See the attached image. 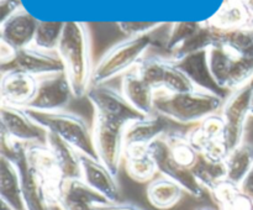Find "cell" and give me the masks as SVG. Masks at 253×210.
<instances>
[{
    "mask_svg": "<svg viewBox=\"0 0 253 210\" xmlns=\"http://www.w3.org/2000/svg\"><path fill=\"white\" fill-rule=\"evenodd\" d=\"M74 94L66 73L49 74L39 78L37 90L26 109L36 111H62L73 100Z\"/></svg>",
    "mask_w": 253,
    "mask_h": 210,
    "instance_id": "7c38bea8",
    "label": "cell"
},
{
    "mask_svg": "<svg viewBox=\"0 0 253 210\" xmlns=\"http://www.w3.org/2000/svg\"><path fill=\"white\" fill-rule=\"evenodd\" d=\"M251 116H253V90H252V95H251Z\"/></svg>",
    "mask_w": 253,
    "mask_h": 210,
    "instance_id": "60d3db41",
    "label": "cell"
},
{
    "mask_svg": "<svg viewBox=\"0 0 253 210\" xmlns=\"http://www.w3.org/2000/svg\"><path fill=\"white\" fill-rule=\"evenodd\" d=\"M0 199L1 210H26L20 173L14 161L0 153Z\"/></svg>",
    "mask_w": 253,
    "mask_h": 210,
    "instance_id": "ffe728a7",
    "label": "cell"
},
{
    "mask_svg": "<svg viewBox=\"0 0 253 210\" xmlns=\"http://www.w3.org/2000/svg\"><path fill=\"white\" fill-rule=\"evenodd\" d=\"M16 68L36 78L64 72L63 63L57 52H48L34 46L17 51L14 62L4 69Z\"/></svg>",
    "mask_w": 253,
    "mask_h": 210,
    "instance_id": "9a60e30c",
    "label": "cell"
},
{
    "mask_svg": "<svg viewBox=\"0 0 253 210\" xmlns=\"http://www.w3.org/2000/svg\"><path fill=\"white\" fill-rule=\"evenodd\" d=\"M187 133L199 155L215 162H225L230 151L225 141V121L221 114L208 116Z\"/></svg>",
    "mask_w": 253,
    "mask_h": 210,
    "instance_id": "9c48e42d",
    "label": "cell"
},
{
    "mask_svg": "<svg viewBox=\"0 0 253 210\" xmlns=\"http://www.w3.org/2000/svg\"><path fill=\"white\" fill-rule=\"evenodd\" d=\"M203 22H174L170 26L166 40V49L168 51V56L173 53L175 49L179 48L188 39L193 36L195 32L199 31Z\"/></svg>",
    "mask_w": 253,
    "mask_h": 210,
    "instance_id": "d6a6232c",
    "label": "cell"
},
{
    "mask_svg": "<svg viewBox=\"0 0 253 210\" xmlns=\"http://www.w3.org/2000/svg\"><path fill=\"white\" fill-rule=\"evenodd\" d=\"M25 147L26 145L1 137V152L9 156L19 169L22 197L26 210H52L54 205L52 204L46 190L27 165Z\"/></svg>",
    "mask_w": 253,
    "mask_h": 210,
    "instance_id": "52a82bcc",
    "label": "cell"
},
{
    "mask_svg": "<svg viewBox=\"0 0 253 210\" xmlns=\"http://www.w3.org/2000/svg\"><path fill=\"white\" fill-rule=\"evenodd\" d=\"M251 14L242 0H224L217 12L207 22L221 31H231L249 26Z\"/></svg>",
    "mask_w": 253,
    "mask_h": 210,
    "instance_id": "cb8c5ba5",
    "label": "cell"
},
{
    "mask_svg": "<svg viewBox=\"0 0 253 210\" xmlns=\"http://www.w3.org/2000/svg\"><path fill=\"white\" fill-rule=\"evenodd\" d=\"M252 90L253 79L242 88L231 91L220 111L225 121V141L230 152L244 142L246 124L251 116Z\"/></svg>",
    "mask_w": 253,
    "mask_h": 210,
    "instance_id": "5b68a950",
    "label": "cell"
},
{
    "mask_svg": "<svg viewBox=\"0 0 253 210\" xmlns=\"http://www.w3.org/2000/svg\"><path fill=\"white\" fill-rule=\"evenodd\" d=\"M82 179L109 203L120 202V187L116 175L109 170L98 158L81 155Z\"/></svg>",
    "mask_w": 253,
    "mask_h": 210,
    "instance_id": "2e32d148",
    "label": "cell"
},
{
    "mask_svg": "<svg viewBox=\"0 0 253 210\" xmlns=\"http://www.w3.org/2000/svg\"><path fill=\"white\" fill-rule=\"evenodd\" d=\"M194 89L197 88L193 84V82L190 81L189 77L177 66L175 62H173L169 58L162 89L160 91H165V93L168 94H180L188 93V91H192Z\"/></svg>",
    "mask_w": 253,
    "mask_h": 210,
    "instance_id": "1f68e13d",
    "label": "cell"
},
{
    "mask_svg": "<svg viewBox=\"0 0 253 210\" xmlns=\"http://www.w3.org/2000/svg\"><path fill=\"white\" fill-rule=\"evenodd\" d=\"M46 145L53 153L64 180L82 177L81 153L76 148L51 132H47Z\"/></svg>",
    "mask_w": 253,
    "mask_h": 210,
    "instance_id": "d4e9b609",
    "label": "cell"
},
{
    "mask_svg": "<svg viewBox=\"0 0 253 210\" xmlns=\"http://www.w3.org/2000/svg\"><path fill=\"white\" fill-rule=\"evenodd\" d=\"M30 118L39 124L46 132L54 133L76 148L81 155L96 158L93 132L82 116L68 111H36L25 109Z\"/></svg>",
    "mask_w": 253,
    "mask_h": 210,
    "instance_id": "277c9868",
    "label": "cell"
},
{
    "mask_svg": "<svg viewBox=\"0 0 253 210\" xmlns=\"http://www.w3.org/2000/svg\"><path fill=\"white\" fill-rule=\"evenodd\" d=\"M195 210H216V209H215V208H212V207H208V205H203V207L197 208Z\"/></svg>",
    "mask_w": 253,
    "mask_h": 210,
    "instance_id": "ab89813d",
    "label": "cell"
},
{
    "mask_svg": "<svg viewBox=\"0 0 253 210\" xmlns=\"http://www.w3.org/2000/svg\"><path fill=\"white\" fill-rule=\"evenodd\" d=\"M126 126L94 115L93 141L96 158L118 177L124 160V131Z\"/></svg>",
    "mask_w": 253,
    "mask_h": 210,
    "instance_id": "8992f818",
    "label": "cell"
},
{
    "mask_svg": "<svg viewBox=\"0 0 253 210\" xmlns=\"http://www.w3.org/2000/svg\"><path fill=\"white\" fill-rule=\"evenodd\" d=\"M108 203L99 193L91 189L82 178L66 179L59 192L57 207L59 210H95L96 205Z\"/></svg>",
    "mask_w": 253,
    "mask_h": 210,
    "instance_id": "ac0fdd59",
    "label": "cell"
},
{
    "mask_svg": "<svg viewBox=\"0 0 253 210\" xmlns=\"http://www.w3.org/2000/svg\"><path fill=\"white\" fill-rule=\"evenodd\" d=\"M17 51L15 47L9 44L7 42L0 40V63H1V68H6L10 64L14 62L15 57H16Z\"/></svg>",
    "mask_w": 253,
    "mask_h": 210,
    "instance_id": "e575fe53",
    "label": "cell"
},
{
    "mask_svg": "<svg viewBox=\"0 0 253 210\" xmlns=\"http://www.w3.org/2000/svg\"><path fill=\"white\" fill-rule=\"evenodd\" d=\"M37 25L39 20L35 19L22 6L6 20L0 22V40L7 42L16 49L26 48L34 43Z\"/></svg>",
    "mask_w": 253,
    "mask_h": 210,
    "instance_id": "e0dca14e",
    "label": "cell"
},
{
    "mask_svg": "<svg viewBox=\"0 0 253 210\" xmlns=\"http://www.w3.org/2000/svg\"><path fill=\"white\" fill-rule=\"evenodd\" d=\"M151 153L157 163L158 173L163 177L172 179L173 182L178 183L184 189L185 193L193 198H202L204 194V189L198 183L193 174L192 169L182 167L178 165L174 160L169 156L166 146L165 140L162 137L151 145Z\"/></svg>",
    "mask_w": 253,
    "mask_h": 210,
    "instance_id": "5bb4252c",
    "label": "cell"
},
{
    "mask_svg": "<svg viewBox=\"0 0 253 210\" xmlns=\"http://www.w3.org/2000/svg\"><path fill=\"white\" fill-rule=\"evenodd\" d=\"M165 22L153 21H126L118 22V27L126 37H137L150 35L162 27Z\"/></svg>",
    "mask_w": 253,
    "mask_h": 210,
    "instance_id": "836d02e7",
    "label": "cell"
},
{
    "mask_svg": "<svg viewBox=\"0 0 253 210\" xmlns=\"http://www.w3.org/2000/svg\"><path fill=\"white\" fill-rule=\"evenodd\" d=\"M175 63L189 77L190 81L193 82L197 89L211 91V93L219 94L224 98H227V95L230 94L227 91L222 90L212 79L209 71V66H208L207 51L190 54V56L184 57V58L175 62Z\"/></svg>",
    "mask_w": 253,
    "mask_h": 210,
    "instance_id": "7402d4cb",
    "label": "cell"
},
{
    "mask_svg": "<svg viewBox=\"0 0 253 210\" xmlns=\"http://www.w3.org/2000/svg\"><path fill=\"white\" fill-rule=\"evenodd\" d=\"M195 179L204 190L211 194L222 183L227 180L225 162H215L199 155L197 163L192 168Z\"/></svg>",
    "mask_w": 253,
    "mask_h": 210,
    "instance_id": "f1b7e54d",
    "label": "cell"
},
{
    "mask_svg": "<svg viewBox=\"0 0 253 210\" xmlns=\"http://www.w3.org/2000/svg\"><path fill=\"white\" fill-rule=\"evenodd\" d=\"M27 165L46 190L49 200L57 207L59 192L64 182L62 170L46 143H32L25 147Z\"/></svg>",
    "mask_w": 253,
    "mask_h": 210,
    "instance_id": "30bf717a",
    "label": "cell"
},
{
    "mask_svg": "<svg viewBox=\"0 0 253 210\" xmlns=\"http://www.w3.org/2000/svg\"><path fill=\"white\" fill-rule=\"evenodd\" d=\"M124 160L127 174L138 183H150L158 173L150 147H125Z\"/></svg>",
    "mask_w": 253,
    "mask_h": 210,
    "instance_id": "603a6c76",
    "label": "cell"
},
{
    "mask_svg": "<svg viewBox=\"0 0 253 210\" xmlns=\"http://www.w3.org/2000/svg\"><path fill=\"white\" fill-rule=\"evenodd\" d=\"M20 7H22L20 0H0V21L6 20Z\"/></svg>",
    "mask_w": 253,
    "mask_h": 210,
    "instance_id": "d590c367",
    "label": "cell"
},
{
    "mask_svg": "<svg viewBox=\"0 0 253 210\" xmlns=\"http://www.w3.org/2000/svg\"><path fill=\"white\" fill-rule=\"evenodd\" d=\"M86 98L94 108V115L127 126L132 121L143 118L121 94L108 84L91 85Z\"/></svg>",
    "mask_w": 253,
    "mask_h": 210,
    "instance_id": "ba28073f",
    "label": "cell"
},
{
    "mask_svg": "<svg viewBox=\"0 0 253 210\" xmlns=\"http://www.w3.org/2000/svg\"><path fill=\"white\" fill-rule=\"evenodd\" d=\"M169 128L166 119L157 114L143 116L132 121L124 131L125 147H150L155 141L162 137Z\"/></svg>",
    "mask_w": 253,
    "mask_h": 210,
    "instance_id": "d6986e66",
    "label": "cell"
},
{
    "mask_svg": "<svg viewBox=\"0 0 253 210\" xmlns=\"http://www.w3.org/2000/svg\"><path fill=\"white\" fill-rule=\"evenodd\" d=\"M95 210H145L133 203L127 202H115V203H104V204L96 205Z\"/></svg>",
    "mask_w": 253,
    "mask_h": 210,
    "instance_id": "8d00e7d4",
    "label": "cell"
},
{
    "mask_svg": "<svg viewBox=\"0 0 253 210\" xmlns=\"http://www.w3.org/2000/svg\"><path fill=\"white\" fill-rule=\"evenodd\" d=\"M39 78L16 68L2 69L0 79V105L26 109L37 90Z\"/></svg>",
    "mask_w": 253,
    "mask_h": 210,
    "instance_id": "4fadbf2b",
    "label": "cell"
},
{
    "mask_svg": "<svg viewBox=\"0 0 253 210\" xmlns=\"http://www.w3.org/2000/svg\"><path fill=\"white\" fill-rule=\"evenodd\" d=\"M245 4V6L247 7L249 12L251 14V16L253 15V0H242Z\"/></svg>",
    "mask_w": 253,
    "mask_h": 210,
    "instance_id": "f35d334b",
    "label": "cell"
},
{
    "mask_svg": "<svg viewBox=\"0 0 253 210\" xmlns=\"http://www.w3.org/2000/svg\"><path fill=\"white\" fill-rule=\"evenodd\" d=\"M184 193V189L178 183L160 175L148 183L147 199L156 209L168 210L180 202Z\"/></svg>",
    "mask_w": 253,
    "mask_h": 210,
    "instance_id": "484cf974",
    "label": "cell"
},
{
    "mask_svg": "<svg viewBox=\"0 0 253 210\" xmlns=\"http://www.w3.org/2000/svg\"><path fill=\"white\" fill-rule=\"evenodd\" d=\"M227 180L240 187L253 167V145L242 142L232 150L225 160Z\"/></svg>",
    "mask_w": 253,
    "mask_h": 210,
    "instance_id": "83f0119b",
    "label": "cell"
},
{
    "mask_svg": "<svg viewBox=\"0 0 253 210\" xmlns=\"http://www.w3.org/2000/svg\"><path fill=\"white\" fill-rule=\"evenodd\" d=\"M121 94L143 116L155 114L156 91L132 69L121 81Z\"/></svg>",
    "mask_w": 253,
    "mask_h": 210,
    "instance_id": "44dd1931",
    "label": "cell"
},
{
    "mask_svg": "<svg viewBox=\"0 0 253 210\" xmlns=\"http://www.w3.org/2000/svg\"><path fill=\"white\" fill-rule=\"evenodd\" d=\"M153 39L150 35L137 37H126L119 43L114 44L94 66L93 85L108 84L119 76H125L135 69L146 56Z\"/></svg>",
    "mask_w": 253,
    "mask_h": 210,
    "instance_id": "3957f363",
    "label": "cell"
},
{
    "mask_svg": "<svg viewBox=\"0 0 253 210\" xmlns=\"http://www.w3.org/2000/svg\"><path fill=\"white\" fill-rule=\"evenodd\" d=\"M249 27H251V29H253V15L251 16V20H250V22H249Z\"/></svg>",
    "mask_w": 253,
    "mask_h": 210,
    "instance_id": "b9f144b4",
    "label": "cell"
},
{
    "mask_svg": "<svg viewBox=\"0 0 253 210\" xmlns=\"http://www.w3.org/2000/svg\"><path fill=\"white\" fill-rule=\"evenodd\" d=\"M64 22L39 21L34 43L31 46L48 52H56L61 41Z\"/></svg>",
    "mask_w": 253,
    "mask_h": 210,
    "instance_id": "4dcf8cb0",
    "label": "cell"
},
{
    "mask_svg": "<svg viewBox=\"0 0 253 210\" xmlns=\"http://www.w3.org/2000/svg\"><path fill=\"white\" fill-rule=\"evenodd\" d=\"M56 52L63 63L64 73L71 83L74 98L86 96L93 85L94 72L88 26L84 22H64Z\"/></svg>",
    "mask_w": 253,
    "mask_h": 210,
    "instance_id": "6da1fadb",
    "label": "cell"
},
{
    "mask_svg": "<svg viewBox=\"0 0 253 210\" xmlns=\"http://www.w3.org/2000/svg\"><path fill=\"white\" fill-rule=\"evenodd\" d=\"M1 137L22 145L46 143L47 132L35 123L25 109L0 105Z\"/></svg>",
    "mask_w": 253,
    "mask_h": 210,
    "instance_id": "8fae6325",
    "label": "cell"
},
{
    "mask_svg": "<svg viewBox=\"0 0 253 210\" xmlns=\"http://www.w3.org/2000/svg\"><path fill=\"white\" fill-rule=\"evenodd\" d=\"M168 63H169L168 56H145L135 69L138 76L157 93L162 89Z\"/></svg>",
    "mask_w": 253,
    "mask_h": 210,
    "instance_id": "f546056e",
    "label": "cell"
},
{
    "mask_svg": "<svg viewBox=\"0 0 253 210\" xmlns=\"http://www.w3.org/2000/svg\"><path fill=\"white\" fill-rule=\"evenodd\" d=\"M225 99L219 94L202 89L180 94L157 91L155 114L183 125L199 124L208 116L220 113Z\"/></svg>",
    "mask_w": 253,
    "mask_h": 210,
    "instance_id": "7a4b0ae2",
    "label": "cell"
},
{
    "mask_svg": "<svg viewBox=\"0 0 253 210\" xmlns=\"http://www.w3.org/2000/svg\"><path fill=\"white\" fill-rule=\"evenodd\" d=\"M170 157L182 167L192 169L197 163L199 152L188 138V133L179 130H168L162 136Z\"/></svg>",
    "mask_w": 253,
    "mask_h": 210,
    "instance_id": "4316f807",
    "label": "cell"
},
{
    "mask_svg": "<svg viewBox=\"0 0 253 210\" xmlns=\"http://www.w3.org/2000/svg\"><path fill=\"white\" fill-rule=\"evenodd\" d=\"M240 188L247 197H250L253 200V167L247 174V177L244 179V182L241 183Z\"/></svg>",
    "mask_w": 253,
    "mask_h": 210,
    "instance_id": "74e56055",
    "label": "cell"
}]
</instances>
